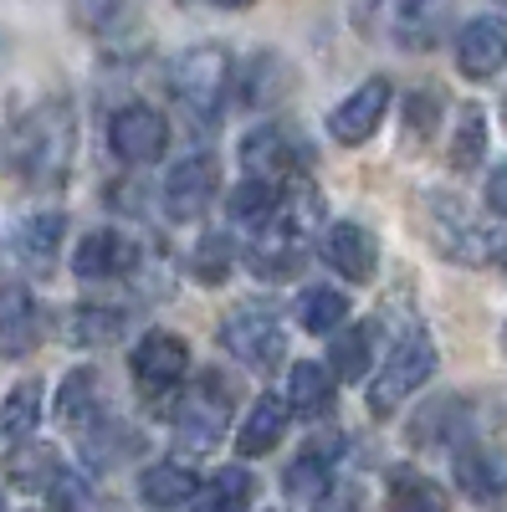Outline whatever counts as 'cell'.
Here are the masks:
<instances>
[{
  "label": "cell",
  "instance_id": "27",
  "mask_svg": "<svg viewBox=\"0 0 507 512\" xmlns=\"http://www.w3.org/2000/svg\"><path fill=\"white\" fill-rule=\"evenodd\" d=\"M374 338H379V323H354V328L338 333L333 349H328L333 379H344V384L364 379V369H369V359H374Z\"/></svg>",
  "mask_w": 507,
  "mask_h": 512
},
{
  "label": "cell",
  "instance_id": "18",
  "mask_svg": "<svg viewBox=\"0 0 507 512\" xmlns=\"http://www.w3.org/2000/svg\"><path fill=\"white\" fill-rule=\"evenodd\" d=\"M241 164H246V175H257V180H303L298 175V149L287 144L282 128H257V134H246Z\"/></svg>",
  "mask_w": 507,
  "mask_h": 512
},
{
  "label": "cell",
  "instance_id": "15",
  "mask_svg": "<svg viewBox=\"0 0 507 512\" xmlns=\"http://www.w3.org/2000/svg\"><path fill=\"white\" fill-rule=\"evenodd\" d=\"M292 185H298V180H257V175H246V180L231 190V200H226L231 221H236L241 231H251V236L272 231V226L282 221V210H287Z\"/></svg>",
  "mask_w": 507,
  "mask_h": 512
},
{
  "label": "cell",
  "instance_id": "23",
  "mask_svg": "<svg viewBox=\"0 0 507 512\" xmlns=\"http://www.w3.org/2000/svg\"><path fill=\"white\" fill-rule=\"evenodd\" d=\"M282 436H287V405H282L277 395H262L257 405H251V415L241 420L236 451H241V456H267Z\"/></svg>",
  "mask_w": 507,
  "mask_h": 512
},
{
  "label": "cell",
  "instance_id": "8",
  "mask_svg": "<svg viewBox=\"0 0 507 512\" xmlns=\"http://www.w3.org/2000/svg\"><path fill=\"white\" fill-rule=\"evenodd\" d=\"M129 364H134V379H139L144 395H169V390H180V379L190 374V344L169 328H154L134 344Z\"/></svg>",
  "mask_w": 507,
  "mask_h": 512
},
{
  "label": "cell",
  "instance_id": "17",
  "mask_svg": "<svg viewBox=\"0 0 507 512\" xmlns=\"http://www.w3.org/2000/svg\"><path fill=\"white\" fill-rule=\"evenodd\" d=\"M456 482L477 502H502L507 497V451L502 446H467L456 451Z\"/></svg>",
  "mask_w": 507,
  "mask_h": 512
},
{
  "label": "cell",
  "instance_id": "33",
  "mask_svg": "<svg viewBox=\"0 0 507 512\" xmlns=\"http://www.w3.org/2000/svg\"><path fill=\"white\" fill-rule=\"evenodd\" d=\"M231 267H236V246H231L226 236H205V241L195 246V256H190V272H195V282H205V287H221V282L231 277Z\"/></svg>",
  "mask_w": 507,
  "mask_h": 512
},
{
  "label": "cell",
  "instance_id": "12",
  "mask_svg": "<svg viewBox=\"0 0 507 512\" xmlns=\"http://www.w3.org/2000/svg\"><path fill=\"white\" fill-rule=\"evenodd\" d=\"M338 451H344V441H338V436L308 441L298 456H292L287 472H282V492L292 502H303V507H318L333 492V461H338Z\"/></svg>",
  "mask_w": 507,
  "mask_h": 512
},
{
  "label": "cell",
  "instance_id": "7",
  "mask_svg": "<svg viewBox=\"0 0 507 512\" xmlns=\"http://www.w3.org/2000/svg\"><path fill=\"white\" fill-rule=\"evenodd\" d=\"M216 180H221L216 154H190V159H180L175 169H169V180H164V216H169V226L200 221L210 210V200H216Z\"/></svg>",
  "mask_w": 507,
  "mask_h": 512
},
{
  "label": "cell",
  "instance_id": "10",
  "mask_svg": "<svg viewBox=\"0 0 507 512\" xmlns=\"http://www.w3.org/2000/svg\"><path fill=\"white\" fill-rule=\"evenodd\" d=\"M385 113H390V77H369L328 113V134H333V144L359 149L374 139V128L385 123Z\"/></svg>",
  "mask_w": 507,
  "mask_h": 512
},
{
  "label": "cell",
  "instance_id": "26",
  "mask_svg": "<svg viewBox=\"0 0 507 512\" xmlns=\"http://www.w3.org/2000/svg\"><path fill=\"white\" fill-rule=\"evenodd\" d=\"M328 400H333V374L323 369V364H292V374H287V410L292 415H323L328 410Z\"/></svg>",
  "mask_w": 507,
  "mask_h": 512
},
{
  "label": "cell",
  "instance_id": "37",
  "mask_svg": "<svg viewBox=\"0 0 507 512\" xmlns=\"http://www.w3.org/2000/svg\"><path fill=\"white\" fill-rule=\"evenodd\" d=\"M47 507L52 512H82L88 507V477H77L72 466H62V477L47 487Z\"/></svg>",
  "mask_w": 507,
  "mask_h": 512
},
{
  "label": "cell",
  "instance_id": "19",
  "mask_svg": "<svg viewBox=\"0 0 507 512\" xmlns=\"http://www.w3.org/2000/svg\"><path fill=\"white\" fill-rule=\"evenodd\" d=\"M57 420L67 425V431H82L88 436L93 425L103 420V395H98V374L93 369H72L62 379V390H57Z\"/></svg>",
  "mask_w": 507,
  "mask_h": 512
},
{
  "label": "cell",
  "instance_id": "1",
  "mask_svg": "<svg viewBox=\"0 0 507 512\" xmlns=\"http://www.w3.org/2000/svg\"><path fill=\"white\" fill-rule=\"evenodd\" d=\"M72 154H77V113L67 98H41L0 134V169L26 190L67 185Z\"/></svg>",
  "mask_w": 507,
  "mask_h": 512
},
{
  "label": "cell",
  "instance_id": "3",
  "mask_svg": "<svg viewBox=\"0 0 507 512\" xmlns=\"http://www.w3.org/2000/svg\"><path fill=\"white\" fill-rule=\"evenodd\" d=\"M169 88L190 113H216L226 88H231V52L216 47V41H200V47H185L175 62H169Z\"/></svg>",
  "mask_w": 507,
  "mask_h": 512
},
{
  "label": "cell",
  "instance_id": "2",
  "mask_svg": "<svg viewBox=\"0 0 507 512\" xmlns=\"http://www.w3.org/2000/svg\"><path fill=\"white\" fill-rule=\"evenodd\" d=\"M436 374V344H431V333H405L400 344L390 349V359H385V369L374 374V384H369V415H395L420 384H426Z\"/></svg>",
  "mask_w": 507,
  "mask_h": 512
},
{
  "label": "cell",
  "instance_id": "5",
  "mask_svg": "<svg viewBox=\"0 0 507 512\" xmlns=\"http://www.w3.org/2000/svg\"><path fill=\"white\" fill-rule=\"evenodd\" d=\"M431 241L441 246V256H451V262H461V267H487L502 251V241L467 216V205L446 200V195L431 200Z\"/></svg>",
  "mask_w": 507,
  "mask_h": 512
},
{
  "label": "cell",
  "instance_id": "31",
  "mask_svg": "<svg viewBox=\"0 0 507 512\" xmlns=\"http://www.w3.org/2000/svg\"><path fill=\"white\" fill-rule=\"evenodd\" d=\"M251 497H257V477H251L246 466H221L205 487L200 512H241V507H251Z\"/></svg>",
  "mask_w": 507,
  "mask_h": 512
},
{
  "label": "cell",
  "instance_id": "24",
  "mask_svg": "<svg viewBox=\"0 0 507 512\" xmlns=\"http://www.w3.org/2000/svg\"><path fill=\"white\" fill-rule=\"evenodd\" d=\"M390 507L395 512H446L451 497L426 472H415V466H395V472H390Z\"/></svg>",
  "mask_w": 507,
  "mask_h": 512
},
{
  "label": "cell",
  "instance_id": "11",
  "mask_svg": "<svg viewBox=\"0 0 507 512\" xmlns=\"http://www.w3.org/2000/svg\"><path fill=\"white\" fill-rule=\"evenodd\" d=\"M318 251H323V262L344 282H374V272H379V241L359 221H333L323 231Z\"/></svg>",
  "mask_w": 507,
  "mask_h": 512
},
{
  "label": "cell",
  "instance_id": "40",
  "mask_svg": "<svg viewBox=\"0 0 507 512\" xmlns=\"http://www.w3.org/2000/svg\"><path fill=\"white\" fill-rule=\"evenodd\" d=\"M502 6H507V0H502Z\"/></svg>",
  "mask_w": 507,
  "mask_h": 512
},
{
  "label": "cell",
  "instance_id": "20",
  "mask_svg": "<svg viewBox=\"0 0 507 512\" xmlns=\"http://www.w3.org/2000/svg\"><path fill=\"white\" fill-rule=\"evenodd\" d=\"M139 497H144V507H154V512L185 507V502L200 497V477L190 472V466H180V461H159V466H149V472L139 477Z\"/></svg>",
  "mask_w": 507,
  "mask_h": 512
},
{
  "label": "cell",
  "instance_id": "21",
  "mask_svg": "<svg viewBox=\"0 0 507 512\" xmlns=\"http://www.w3.org/2000/svg\"><path fill=\"white\" fill-rule=\"evenodd\" d=\"M57 477H62L57 446L26 441V446H16V451L6 456V482H11L16 492H41V497H47V487H52Z\"/></svg>",
  "mask_w": 507,
  "mask_h": 512
},
{
  "label": "cell",
  "instance_id": "34",
  "mask_svg": "<svg viewBox=\"0 0 507 512\" xmlns=\"http://www.w3.org/2000/svg\"><path fill=\"white\" fill-rule=\"evenodd\" d=\"M282 82H287V72H282V62L272 57V52H257L251 57V67H246V108H267V103H277V93H282Z\"/></svg>",
  "mask_w": 507,
  "mask_h": 512
},
{
  "label": "cell",
  "instance_id": "16",
  "mask_svg": "<svg viewBox=\"0 0 507 512\" xmlns=\"http://www.w3.org/2000/svg\"><path fill=\"white\" fill-rule=\"evenodd\" d=\"M36 344V303L16 277H0V359H21Z\"/></svg>",
  "mask_w": 507,
  "mask_h": 512
},
{
  "label": "cell",
  "instance_id": "30",
  "mask_svg": "<svg viewBox=\"0 0 507 512\" xmlns=\"http://www.w3.org/2000/svg\"><path fill=\"white\" fill-rule=\"evenodd\" d=\"M487 154V113L477 103H467L456 113V134H451V169L456 175H467V169H477Z\"/></svg>",
  "mask_w": 507,
  "mask_h": 512
},
{
  "label": "cell",
  "instance_id": "25",
  "mask_svg": "<svg viewBox=\"0 0 507 512\" xmlns=\"http://www.w3.org/2000/svg\"><path fill=\"white\" fill-rule=\"evenodd\" d=\"M36 425H41V384L26 379V384H16V390L0 400V441L26 446L36 436Z\"/></svg>",
  "mask_w": 507,
  "mask_h": 512
},
{
  "label": "cell",
  "instance_id": "14",
  "mask_svg": "<svg viewBox=\"0 0 507 512\" xmlns=\"http://www.w3.org/2000/svg\"><path fill=\"white\" fill-rule=\"evenodd\" d=\"M77 277L82 282H108V277H129L134 267H139V241L129 236V231H113V226H103V231H88L77 241Z\"/></svg>",
  "mask_w": 507,
  "mask_h": 512
},
{
  "label": "cell",
  "instance_id": "39",
  "mask_svg": "<svg viewBox=\"0 0 507 512\" xmlns=\"http://www.w3.org/2000/svg\"><path fill=\"white\" fill-rule=\"evenodd\" d=\"M216 6H226V11H246V6H257V0H216Z\"/></svg>",
  "mask_w": 507,
  "mask_h": 512
},
{
  "label": "cell",
  "instance_id": "28",
  "mask_svg": "<svg viewBox=\"0 0 507 512\" xmlns=\"http://www.w3.org/2000/svg\"><path fill=\"white\" fill-rule=\"evenodd\" d=\"M67 338L77 349H108L123 338V313L118 308H103V303H82L72 318H67Z\"/></svg>",
  "mask_w": 507,
  "mask_h": 512
},
{
  "label": "cell",
  "instance_id": "6",
  "mask_svg": "<svg viewBox=\"0 0 507 512\" xmlns=\"http://www.w3.org/2000/svg\"><path fill=\"white\" fill-rule=\"evenodd\" d=\"M221 344L246 369H272L282 359V323L267 303H246L221 323Z\"/></svg>",
  "mask_w": 507,
  "mask_h": 512
},
{
  "label": "cell",
  "instance_id": "32",
  "mask_svg": "<svg viewBox=\"0 0 507 512\" xmlns=\"http://www.w3.org/2000/svg\"><path fill=\"white\" fill-rule=\"evenodd\" d=\"M344 318H349V297L338 292V287H308V292H303L298 323H303L308 333H333Z\"/></svg>",
  "mask_w": 507,
  "mask_h": 512
},
{
  "label": "cell",
  "instance_id": "36",
  "mask_svg": "<svg viewBox=\"0 0 507 512\" xmlns=\"http://www.w3.org/2000/svg\"><path fill=\"white\" fill-rule=\"evenodd\" d=\"M72 11H77V26H88V31H113L123 21H134V0H72Z\"/></svg>",
  "mask_w": 507,
  "mask_h": 512
},
{
  "label": "cell",
  "instance_id": "38",
  "mask_svg": "<svg viewBox=\"0 0 507 512\" xmlns=\"http://www.w3.org/2000/svg\"><path fill=\"white\" fill-rule=\"evenodd\" d=\"M487 205L497 210V216H507V164L492 169V180H487Z\"/></svg>",
  "mask_w": 507,
  "mask_h": 512
},
{
  "label": "cell",
  "instance_id": "4",
  "mask_svg": "<svg viewBox=\"0 0 507 512\" xmlns=\"http://www.w3.org/2000/svg\"><path fill=\"white\" fill-rule=\"evenodd\" d=\"M231 425V384L221 374H200L175 400V441L185 451H210Z\"/></svg>",
  "mask_w": 507,
  "mask_h": 512
},
{
  "label": "cell",
  "instance_id": "29",
  "mask_svg": "<svg viewBox=\"0 0 507 512\" xmlns=\"http://www.w3.org/2000/svg\"><path fill=\"white\" fill-rule=\"evenodd\" d=\"M461 415H467V405H461V400H436L431 410L415 415L410 441L415 446H451L461 431H467V420H461Z\"/></svg>",
  "mask_w": 507,
  "mask_h": 512
},
{
  "label": "cell",
  "instance_id": "22",
  "mask_svg": "<svg viewBox=\"0 0 507 512\" xmlns=\"http://www.w3.org/2000/svg\"><path fill=\"white\" fill-rule=\"evenodd\" d=\"M62 236H67V216H62V210H41V216H26L21 231H16L21 262L36 267V272H47V267L57 262V251H62Z\"/></svg>",
  "mask_w": 507,
  "mask_h": 512
},
{
  "label": "cell",
  "instance_id": "9",
  "mask_svg": "<svg viewBox=\"0 0 507 512\" xmlns=\"http://www.w3.org/2000/svg\"><path fill=\"white\" fill-rule=\"evenodd\" d=\"M108 144H113V154H118L123 164H154V159H164V149H169V123H164L159 108L129 103V108L113 113Z\"/></svg>",
  "mask_w": 507,
  "mask_h": 512
},
{
  "label": "cell",
  "instance_id": "35",
  "mask_svg": "<svg viewBox=\"0 0 507 512\" xmlns=\"http://www.w3.org/2000/svg\"><path fill=\"white\" fill-rule=\"evenodd\" d=\"M436 123H441V93H436V88H420V93L405 98V134H410L415 144L431 139Z\"/></svg>",
  "mask_w": 507,
  "mask_h": 512
},
{
  "label": "cell",
  "instance_id": "13",
  "mask_svg": "<svg viewBox=\"0 0 507 512\" xmlns=\"http://www.w3.org/2000/svg\"><path fill=\"white\" fill-rule=\"evenodd\" d=\"M456 67H461V77H472V82L497 77L507 67V16H477V21L461 26Z\"/></svg>",
  "mask_w": 507,
  "mask_h": 512
}]
</instances>
